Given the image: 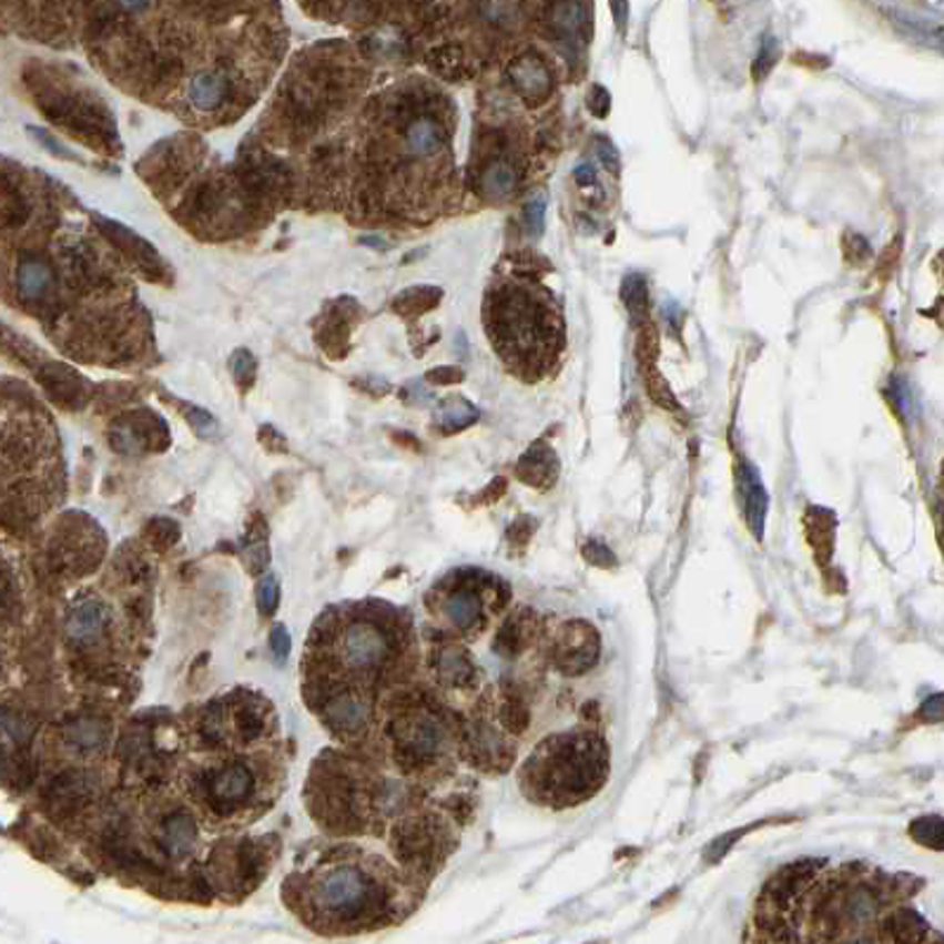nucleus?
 <instances>
[{
  "mask_svg": "<svg viewBox=\"0 0 944 944\" xmlns=\"http://www.w3.org/2000/svg\"><path fill=\"white\" fill-rule=\"evenodd\" d=\"M486 327L505 363L536 382L551 369L564 348V323L545 290L503 284L486 298Z\"/></svg>",
  "mask_w": 944,
  "mask_h": 944,
  "instance_id": "1",
  "label": "nucleus"
},
{
  "mask_svg": "<svg viewBox=\"0 0 944 944\" xmlns=\"http://www.w3.org/2000/svg\"><path fill=\"white\" fill-rule=\"evenodd\" d=\"M609 779V745L599 734L571 732L545 739L524 764L521 789L538 805L573 808Z\"/></svg>",
  "mask_w": 944,
  "mask_h": 944,
  "instance_id": "2",
  "label": "nucleus"
},
{
  "mask_svg": "<svg viewBox=\"0 0 944 944\" xmlns=\"http://www.w3.org/2000/svg\"><path fill=\"white\" fill-rule=\"evenodd\" d=\"M374 895L372 881L361 869L342 864L325 871L315 885L317 904L338 918L361 916Z\"/></svg>",
  "mask_w": 944,
  "mask_h": 944,
  "instance_id": "3",
  "label": "nucleus"
},
{
  "mask_svg": "<svg viewBox=\"0 0 944 944\" xmlns=\"http://www.w3.org/2000/svg\"><path fill=\"white\" fill-rule=\"evenodd\" d=\"M599 635L597 630L585 620H571L564 622L555 637V647H551V661L555 666L568 674L576 677L582 674L599 661Z\"/></svg>",
  "mask_w": 944,
  "mask_h": 944,
  "instance_id": "4",
  "label": "nucleus"
},
{
  "mask_svg": "<svg viewBox=\"0 0 944 944\" xmlns=\"http://www.w3.org/2000/svg\"><path fill=\"white\" fill-rule=\"evenodd\" d=\"M396 743L407 762L426 764L440 755L445 745V729L429 715L409 718L396 727Z\"/></svg>",
  "mask_w": 944,
  "mask_h": 944,
  "instance_id": "5",
  "label": "nucleus"
},
{
  "mask_svg": "<svg viewBox=\"0 0 944 944\" xmlns=\"http://www.w3.org/2000/svg\"><path fill=\"white\" fill-rule=\"evenodd\" d=\"M509 81L514 91L524 98L526 104L538 106L551 93V74L542 55L538 52H524L509 64Z\"/></svg>",
  "mask_w": 944,
  "mask_h": 944,
  "instance_id": "6",
  "label": "nucleus"
},
{
  "mask_svg": "<svg viewBox=\"0 0 944 944\" xmlns=\"http://www.w3.org/2000/svg\"><path fill=\"white\" fill-rule=\"evenodd\" d=\"M344 653L355 668H377L388 656V639L372 622H353L344 632Z\"/></svg>",
  "mask_w": 944,
  "mask_h": 944,
  "instance_id": "7",
  "label": "nucleus"
},
{
  "mask_svg": "<svg viewBox=\"0 0 944 944\" xmlns=\"http://www.w3.org/2000/svg\"><path fill=\"white\" fill-rule=\"evenodd\" d=\"M394 845L396 854L405 864L429 866L438 850V835L426 819H409V822L396 829Z\"/></svg>",
  "mask_w": 944,
  "mask_h": 944,
  "instance_id": "8",
  "label": "nucleus"
},
{
  "mask_svg": "<svg viewBox=\"0 0 944 944\" xmlns=\"http://www.w3.org/2000/svg\"><path fill=\"white\" fill-rule=\"evenodd\" d=\"M549 31L555 39L578 50L590 39V24H587V3L585 0H559L549 10Z\"/></svg>",
  "mask_w": 944,
  "mask_h": 944,
  "instance_id": "9",
  "label": "nucleus"
},
{
  "mask_svg": "<svg viewBox=\"0 0 944 944\" xmlns=\"http://www.w3.org/2000/svg\"><path fill=\"white\" fill-rule=\"evenodd\" d=\"M106 622H110V611H106L104 603L100 599L85 597L71 603L64 628L69 639L77 641V644H93L102 637Z\"/></svg>",
  "mask_w": 944,
  "mask_h": 944,
  "instance_id": "10",
  "label": "nucleus"
},
{
  "mask_svg": "<svg viewBox=\"0 0 944 944\" xmlns=\"http://www.w3.org/2000/svg\"><path fill=\"white\" fill-rule=\"evenodd\" d=\"M737 493L748 528H751L755 538H762L764 514H768V493L762 488L758 471L748 461H741L737 469Z\"/></svg>",
  "mask_w": 944,
  "mask_h": 944,
  "instance_id": "11",
  "label": "nucleus"
},
{
  "mask_svg": "<svg viewBox=\"0 0 944 944\" xmlns=\"http://www.w3.org/2000/svg\"><path fill=\"white\" fill-rule=\"evenodd\" d=\"M211 798L219 808H235L254 793V774L242 762H233L211 776Z\"/></svg>",
  "mask_w": 944,
  "mask_h": 944,
  "instance_id": "12",
  "label": "nucleus"
},
{
  "mask_svg": "<svg viewBox=\"0 0 944 944\" xmlns=\"http://www.w3.org/2000/svg\"><path fill=\"white\" fill-rule=\"evenodd\" d=\"M516 476H519L530 488L549 490L559 478V459L555 450H551L542 440L532 443L524 453V457L519 459V465H516Z\"/></svg>",
  "mask_w": 944,
  "mask_h": 944,
  "instance_id": "13",
  "label": "nucleus"
},
{
  "mask_svg": "<svg viewBox=\"0 0 944 944\" xmlns=\"http://www.w3.org/2000/svg\"><path fill=\"white\" fill-rule=\"evenodd\" d=\"M35 377H39L41 386L48 390V396L55 403L64 407H79L83 403V396H85L83 379L67 365L45 363L41 367H35Z\"/></svg>",
  "mask_w": 944,
  "mask_h": 944,
  "instance_id": "14",
  "label": "nucleus"
},
{
  "mask_svg": "<svg viewBox=\"0 0 944 944\" xmlns=\"http://www.w3.org/2000/svg\"><path fill=\"white\" fill-rule=\"evenodd\" d=\"M536 632H538L536 613H532L530 609L516 611L514 616L507 618V622L500 628V632H497L495 651L505 656V658L519 656L521 651L528 649V644L532 641V637H536Z\"/></svg>",
  "mask_w": 944,
  "mask_h": 944,
  "instance_id": "15",
  "label": "nucleus"
},
{
  "mask_svg": "<svg viewBox=\"0 0 944 944\" xmlns=\"http://www.w3.org/2000/svg\"><path fill=\"white\" fill-rule=\"evenodd\" d=\"M471 745H474V758L488 770H505L514 760V748L505 741V737L497 732V729L488 724H480L476 729L471 737Z\"/></svg>",
  "mask_w": 944,
  "mask_h": 944,
  "instance_id": "16",
  "label": "nucleus"
},
{
  "mask_svg": "<svg viewBox=\"0 0 944 944\" xmlns=\"http://www.w3.org/2000/svg\"><path fill=\"white\" fill-rule=\"evenodd\" d=\"M200 841V829L194 816L185 810H177L164 819V831H162V843L169 854L173 857H183L197 847Z\"/></svg>",
  "mask_w": 944,
  "mask_h": 944,
  "instance_id": "17",
  "label": "nucleus"
},
{
  "mask_svg": "<svg viewBox=\"0 0 944 944\" xmlns=\"http://www.w3.org/2000/svg\"><path fill=\"white\" fill-rule=\"evenodd\" d=\"M445 616L459 630H471L484 620V599L471 585H461L445 599Z\"/></svg>",
  "mask_w": 944,
  "mask_h": 944,
  "instance_id": "18",
  "label": "nucleus"
},
{
  "mask_svg": "<svg viewBox=\"0 0 944 944\" xmlns=\"http://www.w3.org/2000/svg\"><path fill=\"white\" fill-rule=\"evenodd\" d=\"M516 183H519V173H516V166L509 162V159H500V156L490 159V162L480 169L478 187L486 200H495V202L507 200L514 192Z\"/></svg>",
  "mask_w": 944,
  "mask_h": 944,
  "instance_id": "19",
  "label": "nucleus"
},
{
  "mask_svg": "<svg viewBox=\"0 0 944 944\" xmlns=\"http://www.w3.org/2000/svg\"><path fill=\"white\" fill-rule=\"evenodd\" d=\"M805 528L819 564L826 566L835 545V516L829 509L810 507L805 516Z\"/></svg>",
  "mask_w": 944,
  "mask_h": 944,
  "instance_id": "20",
  "label": "nucleus"
},
{
  "mask_svg": "<svg viewBox=\"0 0 944 944\" xmlns=\"http://www.w3.org/2000/svg\"><path fill=\"white\" fill-rule=\"evenodd\" d=\"M369 706L365 699L355 697V693H342L327 706V718L329 722L342 729V732H358V729L367 722Z\"/></svg>",
  "mask_w": 944,
  "mask_h": 944,
  "instance_id": "21",
  "label": "nucleus"
},
{
  "mask_svg": "<svg viewBox=\"0 0 944 944\" xmlns=\"http://www.w3.org/2000/svg\"><path fill=\"white\" fill-rule=\"evenodd\" d=\"M67 743L79 753H93L106 741V724L95 718H79L64 729Z\"/></svg>",
  "mask_w": 944,
  "mask_h": 944,
  "instance_id": "22",
  "label": "nucleus"
},
{
  "mask_svg": "<svg viewBox=\"0 0 944 944\" xmlns=\"http://www.w3.org/2000/svg\"><path fill=\"white\" fill-rule=\"evenodd\" d=\"M885 925H887V928H885L887 933L883 935V940H893V942H923V940H928V935H925L928 925H925V921L916 912L904 910V906H902V910L890 914Z\"/></svg>",
  "mask_w": 944,
  "mask_h": 944,
  "instance_id": "23",
  "label": "nucleus"
},
{
  "mask_svg": "<svg viewBox=\"0 0 944 944\" xmlns=\"http://www.w3.org/2000/svg\"><path fill=\"white\" fill-rule=\"evenodd\" d=\"M438 674L445 684L450 687H467L474 680V666L465 651L445 649L438 656Z\"/></svg>",
  "mask_w": 944,
  "mask_h": 944,
  "instance_id": "24",
  "label": "nucleus"
},
{
  "mask_svg": "<svg viewBox=\"0 0 944 944\" xmlns=\"http://www.w3.org/2000/svg\"><path fill=\"white\" fill-rule=\"evenodd\" d=\"M622 304H626L632 325H639L647 319L649 311V292H647V280L641 275H628L622 282Z\"/></svg>",
  "mask_w": 944,
  "mask_h": 944,
  "instance_id": "25",
  "label": "nucleus"
},
{
  "mask_svg": "<svg viewBox=\"0 0 944 944\" xmlns=\"http://www.w3.org/2000/svg\"><path fill=\"white\" fill-rule=\"evenodd\" d=\"M476 419H478V409L461 398H450L448 403H443L438 413V424L445 434L467 429V426H471Z\"/></svg>",
  "mask_w": 944,
  "mask_h": 944,
  "instance_id": "26",
  "label": "nucleus"
},
{
  "mask_svg": "<svg viewBox=\"0 0 944 944\" xmlns=\"http://www.w3.org/2000/svg\"><path fill=\"white\" fill-rule=\"evenodd\" d=\"M0 351H6L10 358L20 361L27 367H35V361H39V353H35V348L27 342V338H22L20 334L12 332L6 325H0Z\"/></svg>",
  "mask_w": 944,
  "mask_h": 944,
  "instance_id": "27",
  "label": "nucleus"
},
{
  "mask_svg": "<svg viewBox=\"0 0 944 944\" xmlns=\"http://www.w3.org/2000/svg\"><path fill=\"white\" fill-rule=\"evenodd\" d=\"M20 607V585H17L12 566L0 557V616L12 613Z\"/></svg>",
  "mask_w": 944,
  "mask_h": 944,
  "instance_id": "28",
  "label": "nucleus"
},
{
  "mask_svg": "<svg viewBox=\"0 0 944 944\" xmlns=\"http://www.w3.org/2000/svg\"><path fill=\"white\" fill-rule=\"evenodd\" d=\"M440 298V292L434 287H417L409 290L400 296V301L396 304V308H400L407 315H419L424 311H432Z\"/></svg>",
  "mask_w": 944,
  "mask_h": 944,
  "instance_id": "29",
  "label": "nucleus"
},
{
  "mask_svg": "<svg viewBox=\"0 0 944 944\" xmlns=\"http://www.w3.org/2000/svg\"><path fill=\"white\" fill-rule=\"evenodd\" d=\"M912 839L916 843H921L923 847H933V850H942V816H921L912 824L910 829Z\"/></svg>",
  "mask_w": 944,
  "mask_h": 944,
  "instance_id": "30",
  "label": "nucleus"
},
{
  "mask_svg": "<svg viewBox=\"0 0 944 944\" xmlns=\"http://www.w3.org/2000/svg\"><path fill=\"white\" fill-rule=\"evenodd\" d=\"M500 720H503V727L507 729L509 734H524L528 722H530V712H528V708L524 706L521 699L509 697V699H505V703L500 708Z\"/></svg>",
  "mask_w": 944,
  "mask_h": 944,
  "instance_id": "31",
  "label": "nucleus"
},
{
  "mask_svg": "<svg viewBox=\"0 0 944 944\" xmlns=\"http://www.w3.org/2000/svg\"><path fill=\"white\" fill-rule=\"evenodd\" d=\"M148 538L156 549H171L177 540H181V526L173 519H152L148 524Z\"/></svg>",
  "mask_w": 944,
  "mask_h": 944,
  "instance_id": "32",
  "label": "nucleus"
},
{
  "mask_svg": "<svg viewBox=\"0 0 944 944\" xmlns=\"http://www.w3.org/2000/svg\"><path fill=\"white\" fill-rule=\"evenodd\" d=\"M237 732L244 737V741H254L263 732V718L254 703H244L237 710Z\"/></svg>",
  "mask_w": 944,
  "mask_h": 944,
  "instance_id": "33",
  "label": "nucleus"
},
{
  "mask_svg": "<svg viewBox=\"0 0 944 944\" xmlns=\"http://www.w3.org/2000/svg\"><path fill=\"white\" fill-rule=\"evenodd\" d=\"M647 390H649V396H651V400L656 405L668 407V409H680V405H677L668 382L653 367L647 369Z\"/></svg>",
  "mask_w": 944,
  "mask_h": 944,
  "instance_id": "34",
  "label": "nucleus"
},
{
  "mask_svg": "<svg viewBox=\"0 0 944 944\" xmlns=\"http://www.w3.org/2000/svg\"><path fill=\"white\" fill-rule=\"evenodd\" d=\"M256 601H258V611L268 618L277 611L280 607V582L275 576H265L258 582V592H256Z\"/></svg>",
  "mask_w": 944,
  "mask_h": 944,
  "instance_id": "35",
  "label": "nucleus"
},
{
  "mask_svg": "<svg viewBox=\"0 0 944 944\" xmlns=\"http://www.w3.org/2000/svg\"><path fill=\"white\" fill-rule=\"evenodd\" d=\"M545 211H547L545 197H532L524 206V225L530 237H540L545 233Z\"/></svg>",
  "mask_w": 944,
  "mask_h": 944,
  "instance_id": "36",
  "label": "nucleus"
},
{
  "mask_svg": "<svg viewBox=\"0 0 944 944\" xmlns=\"http://www.w3.org/2000/svg\"><path fill=\"white\" fill-rule=\"evenodd\" d=\"M776 60H779V43L772 39V35H764L762 48L758 52V60L753 64V79L762 81L764 77H768L772 67L776 64Z\"/></svg>",
  "mask_w": 944,
  "mask_h": 944,
  "instance_id": "37",
  "label": "nucleus"
},
{
  "mask_svg": "<svg viewBox=\"0 0 944 944\" xmlns=\"http://www.w3.org/2000/svg\"><path fill=\"white\" fill-rule=\"evenodd\" d=\"M233 372H235V379H237V384L242 388L252 386L254 379H256V361H254V355L248 353V351H237L233 355Z\"/></svg>",
  "mask_w": 944,
  "mask_h": 944,
  "instance_id": "38",
  "label": "nucleus"
},
{
  "mask_svg": "<svg viewBox=\"0 0 944 944\" xmlns=\"http://www.w3.org/2000/svg\"><path fill=\"white\" fill-rule=\"evenodd\" d=\"M582 557L590 561L592 566H599V568H611V566H616V557H613V551L607 547V545H601V542H597V540H590L585 545V549H582Z\"/></svg>",
  "mask_w": 944,
  "mask_h": 944,
  "instance_id": "39",
  "label": "nucleus"
},
{
  "mask_svg": "<svg viewBox=\"0 0 944 944\" xmlns=\"http://www.w3.org/2000/svg\"><path fill=\"white\" fill-rule=\"evenodd\" d=\"M271 649H273V656H275L277 663H284L290 658L292 637H290V630L284 628L282 622H277V626L271 632Z\"/></svg>",
  "mask_w": 944,
  "mask_h": 944,
  "instance_id": "40",
  "label": "nucleus"
},
{
  "mask_svg": "<svg viewBox=\"0 0 944 944\" xmlns=\"http://www.w3.org/2000/svg\"><path fill=\"white\" fill-rule=\"evenodd\" d=\"M187 422L192 424V429L197 432L200 436H213L216 434V422H213V417L209 415V413H204V409H197V407H192V409H187Z\"/></svg>",
  "mask_w": 944,
  "mask_h": 944,
  "instance_id": "41",
  "label": "nucleus"
},
{
  "mask_svg": "<svg viewBox=\"0 0 944 944\" xmlns=\"http://www.w3.org/2000/svg\"><path fill=\"white\" fill-rule=\"evenodd\" d=\"M587 104H590V112L597 119L607 116L609 114V106H611V95H609L607 88H603V85H592L590 95H587Z\"/></svg>",
  "mask_w": 944,
  "mask_h": 944,
  "instance_id": "42",
  "label": "nucleus"
},
{
  "mask_svg": "<svg viewBox=\"0 0 944 944\" xmlns=\"http://www.w3.org/2000/svg\"><path fill=\"white\" fill-rule=\"evenodd\" d=\"M532 528H536V521H532L530 516H521V519L509 528V538L519 547H526L532 538Z\"/></svg>",
  "mask_w": 944,
  "mask_h": 944,
  "instance_id": "43",
  "label": "nucleus"
},
{
  "mask_svg": "<svg viewBox=\"0 0 944 944\" xmlns=\"http://www.w3.org/2000/svg\"><path fill=\"white\" fill-rule=\"evenodd\" d=\"M597 152H599V159H601V162L609 166V171H611V173H618V171H620V154H618V150L611 145V140L597 138Z\"/></svg>",
  "mask_w": 944,
  "mask_h": 944,
  "instance_id": "44",
  "label": "nucleus"
},
{
  "mask_svg": "<svg viewBox=\"0 0 944 944\" xmlns=\"http://www.w3.org/2000/svg\"><path fill=\"white\" fill-rule=\"evenodd\" d=\"M609 6H611V14H613L616 29L620 33H626L628 17H630V0H609Z\"/></svg>",
  "mask_w": 944,
  "mask_h": 944,
  "instance_id": "45",
  "label": "nucleus"
},
{
  "mask_svg": "<svg viewBox=\"0 0 944 944\" xmlns=\"http://www.w3.org/2000/svg\"><path fill=\"white\" fill-rule=\"evenodd\" d=\"M429 379L434 384H457L465 379V374H461L457 367H438L429 372Z\"/></svg>",
  "mask_w": 944,
  "mask_h": 944,
  "instance_id": "46",
  "label": "nucleus"
},
{
  "mask_svg": "<svg viewBox=\"0 0 944 944\" xmlns=\"http://www.w3.org/2000/svg\"><path fill=\"white\" fill-rule=\"evenodd\" d=\"M576 183L580 187H592L597 183V171L592 164H582L576 169Z\"/></svg>",
  "mask_w": 944,
  "mask_h": 944,
  "instance_id": "47",
  "label": "nucleus"
}]
</instances>
